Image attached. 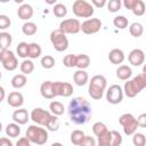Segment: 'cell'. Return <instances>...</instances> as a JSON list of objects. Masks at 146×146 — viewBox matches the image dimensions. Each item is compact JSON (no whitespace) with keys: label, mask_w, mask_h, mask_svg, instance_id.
Listing matches in <instances>:
<instances>
[{"label":"cell","mask_w":146,"mask_h":146,"mask_svg":"<svg viewBox=\"0 0 146 146\" xmlns=\"http://www.w3.org/2000/svg\"><path fill=\"white\" fill-rule=\"evenodd\" d=\"M71 122L74 124H86L92 116V108L89 102L83 97H74L67 107Z\"/></svg>","instance_id":"6da1fadb"},{"label":"cell","mask_w":146,"mask_h":146,"mask_svg":"<svg viewBox=\"0 0 146 146\" xmlns=\"http://www.w3.org/2000/svg\"><path fill=\"white\" fill-rule=\"evenodd\" d=\"M106 86H107V81L104 75H102V74L94 75L91 78V80L89 81V88H88L89 96L95 100L102 99L104 96Z\"/></svg>","instance_id":"7a4b0ae2"},{"label":"cell","mask_w":146,"mask_h":146,"mask_svg":"<svg viewBox=\"0 0 146 146\" xmlns=\"http://www.w3.org/2000/svg\"><path fill=\"white\" fill-rule=\"evenodd\" d=\"M25 137L30 140V143L41 146V145H44L48 140V131L44 128H41L40 125L32 124L27 128Z\"/></svg>","instance_id":"3957f363"},{"label":"cell","mask_w":146,"mask_h":146,"mask_svg":"<svg viewBox=\"0 0 146 146\" xmlns=\"http://www.w3.org/2000/svg\"><path fill=\"white\" fill-rule=\"evenodd\" d=\"M73 14L80 18H89L94 15L95 9L90 2L86 0H75L72 5Z\"/></svg>","instance_id":"277c9868"},{"label":"cell","mask_w":146,"mask_h":146,"mask_svg":"<svg viewBox=\"0 0 146 146\" xmlns=\"http://www.w3.org/2000/svg\"><path fill=\"white\" fill-rule=\"evenodd\" d=\"M50 42L54 47V49L56 51H64L68 48V39L66 36V34H64L63 32H60L58 29L51 31L50 33Z\"/></svg>","instance_id":"5b68a950"},{"label":"cell","mask_w":146,"mask_h":146,"mask_svg":"<svg viewBox=\"0 0 146 146\" xmlns=\"http://www.w3.org/2000/svg\"><path fill=\"white\" fill-rule=\"evenodd\" d=\"M0 63L2 64L3 68L7 71H14L18 66V60L16 56L9 49L0 50Z\"/></svg>","instance_id":"8992f818"},{"label":"cell","mask_w":146,"mask_h":146,"mask_svg":"<svg viewBox=\"0 0 146 146\" xmlns=\"http://www.w3.org/2000/svg\"><path fill=\"white\" fill-rule=\"evenodd\" d=\"M81 23L76 18H67L59 23L58 30L64 34H76L80 32Z\"/></svg>","instance_id":"52a82bcc"},{"label":"cell","mask_w":146,"mask_h":146,"mask_svg":"<svg viewBox=\"0 0 146 146\" xmlns=\"http://www.w3.org/2000/svg\"><path fill=\"white\" fill-rule=\"evenodd\" d=\"M106 100L112 105L120 104L123 100L122 87L119 84H112L106 91Z\"/></svg>","instance_id":"ba28073f"},{"label":"cell","mask_w":146,"mask_h":146,"mask_svg":"<svg viewBox=\"0 0 146 146\" xmlns=\"http://www.w3.org/2000/svg\"><path fill=\"white\" fill-rule=\"evenodd\" d=\"M50 116H51V113L49 111H46V110L41 108V107H36V108L32 110V112L30 114V119L34 123H36L38 125H40V127L41 125L44 127L47 124L48 120L50 119Z\"/></svg>","instance_id":"9c48e42d"},{"label":"cell","mask_w":146,"mask_h":146,"mask_svg":"<svg viewBox=\"0 0 146 146\" xmlns=\"http://www.w3.org/2000/svg\"><path fill=\"white\" fill-rule=\"evenodd\" d=\"M102 29V21L99 18H88L81 23L80 31L84 34H95Z\"/></svg>","instance_id":"30bf717a"},{"label":"cell","mask_w":146,"mask_h":146,"mask_svg":"<svg viewBox=\"0 0 146 146\" xmlns=\"http://www.w3.org/2000/svg\"><path fill=\"white\" fill-rule=\"evenodd\" d=\"M52 90L56 96L62 97H70L73 94V86L68 82H62V81H55L52 82Z\"/></svg>","instance_id":"8fae6325"},{"label":"cell","mask_w":146,"mask_h":146,"mask_svg":"<svg viewBox=\"0 0 146 146\" xmlns=\"http://www.w3.org/2000/svg\"><path fill=\"white\" fill-rule=\"evenodd\" d=\"M128 60L132 66H140L145 62V52L141 49H132L128 55Z\"/></svg>","instance_id":"7c38bea8"},{"label":"cell","mask_w":146,"mask_h":146,"mask_svg":"<svg viewBox=\"0 0 146 146\" xmlns=\"http://www.w3.org/2000/svg\"><path fill=\"white\" fill-rule=\"evenodd\" d=\"M7 103L11 107L21 108V106L24 104V97L19 91H13L7 96Z\"/></svg>","instance_id":"4fadbf2b"},{"label":"cell","mask_w":146,"mask_h":146,"mask_svg":"<svg viewBox=\"0 0 146 146\" xmlns=\"http://www.w3.org/2000/svg\"><path fill=\"white\" fill-rule=\"evenodd\" d=\"M11 119L14 120L15 123L22 125V124L27 123V121L30 120V114L27 113L25 108H18L14 111V113L11 114Z\"/></svg>","instance_id":"5bb4252c"},{"label":"cell","mask_w":146,"mask_h":146,"mask_svg":"<svg viewBox=\"0 0 146 146\" xmlns=\"http://www.w3.org/2000/svg\"><path fill=\"white\" fill-rule=\"evenodd\" d=\"M122 90H123V95H125L128 98H133L141 91L132 80H127V82H124Z\"/></svg>","instance_id":"9a60e30c"},{"label":"cell","mask_w":146,"mask_h":146,"mask_svg":"<svg viewBox=\"0 0 146 146\" xmlns=\"http://www.w3.org/2000/svg\"><path fill=\"white\" fill-rule=\"evenodd\" d=\"M17 16L18 18L23 19V21H29L30 18H32L33 16V8L31 5L29 3H23L18 7L17 9Z\"/></svg>","instance_id":"2e32d148"},{"label":"cell","mask_w":146,"mask_h":146,"mask_svg":"<svg viewBox=\"0 0 146 146\" xmlns=\"http://www.w3.org/2000/svg\"><path fill=\"white\" fill-rule=\"evenodd\" d=\"M108 60L114 64V65H119L122 64L124 60V52L122 49L119 48H114L108 52Z\"/></svg>","instance_id":"e0dca14e"},{"label":"cell","mask_w":146,"mask_h":146,"mask_svg":"<svg viewBox=\"0 0 146 146\" xmlns=\"http://www.w3.org/2000/svg\"><path fill=\"white\" fill-rule=\"evenodd\" d=\"M40 94L46 99L55 98V94L52 90V81H43L40 86Z\"/></svg>","instance_id":"ac0fdd59"},{"label":"cell","mask_w":146,"mask_h":146,"mask_svg":"<svg viewBox=\"0 0 146 146\" xmlns=\"http://www.w3.org/2000/svg\"><path fill=\"white\" fill-rule=\"evenodd\" d=\"M73 81L76 86L79 87H83L84 84L88 83L89 81V75L84 70H78L75 71V73L73 74Z\"/></svg>","instance_id":"d6986e66"},{"label":"cell","mask_w":146,"mask_h":146,"mask_svg":"<svg viewBox=\"0 0 146 146\" xmlns=\"http://www.w3.org/2000/svg\"><path fill=\"white\" fill-rule=\"evenodd\" d=\"M132 75V70L130 66L128 65H120L117 68H116V76L119 80L121 81H127L131 78Z\"/></svg>","instance_id":"ffe728a7"},{"label":"cell","mask_w":146,"mask_h":146,"mask_svg":"<svg viewBox=\"0 0 146 146\" xmlns=\"http://www.w3.org/2000/svg\"><path fill=\"white\" fill-rule=\"evenodd\" d=\"M13 42V36L8 32H0V50L9 49L10 44Z\"/></svg>","instance_id":"44dd1931"},{"label":"cell","mask_w":146,"mask_h":146,"mask_svg":"<svg viewBox=\"0 0 146 146\" xmlns=\"http://www.w3.org/2000/svg\"><path fill=\"white\" fill-rule=\"evenodd\" d=\"M90 65V57L86 54H80L76 55V62H75V66L79 70H86L88 66Z\"/></svg>","instance_id":"7402d4cb"},{"label":"cell","mask_w":146,"mask_h":146,"mask_svg":"<svg viewBox=\"0 0 146 146\" xmlns=\"http://www.w3.org/2000/svg\"><path fill=\"white\" fill-rule=\"evenodd\" d=\"M41 52H42V49L39 43H36V42L29 43V58H31V59L39 58L41 56Z\"/></svg>","instance_id":"603a6c76"},{"label":"cell","mask_w":146,"mask_h":146,"mask_svg":"<svg viewBox=\"0 0 146 146\" xmlns=\"http://www.w3.org/2000/svg\"><path fill=\"white\" fill-rule=\"evenodd\" d=\"M49 110H50L49 112L52 115H56V116H59V115L64 114V111H65L64 105L60 102H58V100H52L49 104Z\"/></svg>","instance_id":"cb8c5ba5"},{"label":"cell","mask_w":146,"mask_h":146,"mask_svg":"<svg viewBox=\"0 0 146 146\" xmlns=\"http://www.w3.org/2000/svg\"><path fill=\"white\" fill-rule=\"evenodd\" d=\"M10 82H11V86L15 89H21V88L25 87V84L27 82V79H26V75H24V74H16V75L13 76Z\"/></svg>","instance_id":"d4e9b609"},{"label":"cell","mask_w":146,"mask_h":146,"mask_svg":"<svg viewBox=\"0 0 146 146\" xmlns=\"http://www.w3.org/2000/svg\"><path fill=\"white\" fill-rule=\"evenodd\" d=\"M6 135L10 138H16L21 135V127L19 124L13 122V123H9L7 124L6 127Z\"/></svg>","instance_id":"484cf974"},{"label":"cell","mask_w":146,"mask_h":146,"mask_svg":"<svg viewBox=\"0 0 146 146\" xmlns=\"http://www.w3.org/2000/svg\"><path fill=\"white\" fill-rule=\"evenodd\" d=\"M113 25H114L116 29H119V30H124V29L128 27L129 21H128V18H127L125 16L119 15V16H115V17L113 18Z\"/></svg>","instance_id":"4316f807"},{"label":"cell","mask_w":146,"mask_h":146,"mask_svg":"<svg viewBox=\"0 0 146 146\" xmlns=\"http://www.w3.org/2000/svg\"><path fill=\"white\" fill-rule=\"evenodd\" d=\"M36 31H38V26L33 22H25L22 26V32L27 36L34 35L36 33Z\"/></svg>","instance_id":"83f0119b"},{"label":"cell","mask_w":146,"mask_h":146,"mask_svg":"<svg viewBox=\"0 0 146 146\" xmlns=\"http://www.w3.org/2000/svg\"><path fill=\"white\" fill-rule=\"evenodd\" d=\"M129 32H130V34H131L132 36L139 38V36H141L143 33H144V26H143V24H140V23H138V22H135V23L130 24V26H129Z\"/></svg>","instance_id":"f1b7e54d"},{"label":"cell","mask_w":146,"mask_h":146,"mask_svg":"<svg viewBox=\"0 0 146 146\" xmlns=\"http://www.w3.org/2000/svg\"><path fill=\"white\" fill-rule=\"evenodd\" d=\"M19 70H21L22 74H24V75L31 74L34 71V64L31 59H24L19 65Z\"/></svg>","instance_id":"f546056e"},{"label":"cell","mask_w":146,"mask_h":146,"mask_svg":"<svg viewBox=\"0 0 146 146\" xmlns=\"http://www.w3.org/2000/svg\"><path fill=\"white\" fill-rule=\"evenodd\" d=\"M59 125H60V122H59L58 116L51 114L50 119L48 120V122H47V124H46L44 127H46L49 131H57V130L59 129Z\"/></svg>","instance_id":"4dcf8cb0"},{"label":"cell","mask_w":146,"mask_h":146,"mask_svg":"<svg viewBox=\"0 0 146 146\" xmlns=\"http://www.w3.org/2000/svg\"><path fill=\"white\" fill-rule=\"evenodd\" d=\"M52 13H54V15L56 17L63 18V17H65L67 15V8L63 3H56L54 6V8H52Z\"/></svg>","instance_id":"1f68e13d"},{"label":"cell","mask_w":146,"mask_h":146,"mask_svg":"<svg viewBox=\"0 0 146 146\" xmlns=\"http://www.w3.org/2000/svg\"><path fill=\"white\" fill-rule=\"evenodd\" d=\"M84 136L86 135H84V132L82 130H73L71 132V143L76 145V146H79L81 144V141L83 140Z\"/></svg>","instance_id":"d6a6232c"},{"label":"cell","mask_w":146,"mask_h":146,"mask_svg":"<svg viewBox=\"0 0 146 146\" xmlns=\"http://www.w3.org/2000/svg\"><path fill=\"white\" fill-rule=\"evenodd\" d=\"M16 51H17V55L18 57L21 58H26L29 57V43L27 42H19L17 44V48H16Z\"/></svg>","instance_id":"836d02e7"},{"label":"cell","mask_w":146,"mask_h":146,"mask_svg":"<svg viewBox=\"0 0 146 146\" xmlns=\"http://www.w3.org/2000/svg\"><path fill=\"white\" fill-rule=\"evenodd\" d=\"M123 132L127 135V136H132L135 132H137V128H138V123H137V120L135 119L133 121L129 122L128 124L123 125Z\"/></svg>","instance_id":"e575fe53"},{"label":"cell","mask_w":146,"mask_h":146,"mask_svg":"<svg viewBox=\"0 0 146 146\" xmlns=\"http://www.w3.org/2000/svg\"><path fill=\"white\" fill-rule=\"evenodd\" d=\"M40 64H41V66H42L43 68L50 70V68H52V67L55 66V58H54L52 56H50V55H46V56H43V57L41 58Z\"/></svg>","instance_id":"d590c367"},{"label":"cell","mask_w":146,"mask_h":146,"mask_svg":"<svg viewBox=\"0 0 146 146\" xmlns=\"http://www.w3.org/2000/svg\"><path fill=\"white\" fill-rule=\"evenodd\" d=\"M106 131H108V129H107V127H106L105 123H103V122H95L92 124V132L95 133L96 137L105 133Z\"/></svg>","instance_id":"8d00e7d4"},{"label":"cell","mask_w":146,"mask_h":146,"mask_svg":"<svg viewBox=\"0 0 146 146\" xmlns=\"http://www.w3.org/2000/svg\"><path fill=\"white\" fill-rule=\"evenodd\" d=\"M132 143L135 146H145L146 145V137L141 132H135L132 135Z\"/></svg>","instance_id":"74e56055"},{"label":"cell","mask_w":146,"mask_h":146,"mask_svg":"<svg viewBox=\"0 0 146 146\" xmlns=\"http://www.w3.org/2000/svg\"><path fill=\"white\" fill-rule=\"evenodd\" d=\"M131 11L135 16H143L145 14V2L143 0H137V3L131 9Z\"/></svg>","instance_id":"f35d334b"},{"label":"cell","mask_w":146,"mask_h":146,"mask_svg":"<svg viewBox=\"0 0 146 146\" xmlns=\"http://www.w3.org/2000/svg\"><path fill=\"white\" fill-rule=\"evenodd\" d=\"M111 132V146H121L122 144V136L119 131L112 130Z\"/></svg>","instance_id":"ab89813d"},{"label":"cell","mask_w":146,"mask_h":146,"mask_svg":"<svg viewBox=\"0 0 146 146\" xmlns=\"http://www.w3.org/2000/svg\"><path fill=\"white\" fill-rule=\"evenodd\" d=\"M106 6H107V10L111 11V13H116L121 9V6H122V2L121 0H110L106 2Z\"/></svg>","instance_id":"60d3db41"},{"label":"cell","mask_w":146,"mask_h":146,"mask_svg":"<svg viewBox=\"0 0 146 146\" xmlns=\"http://www.w3.org/2000/svg\"><path fill=\"white\" fill-rule=\"evenodd\" d=\"M132 81L137 84V87L140 89V90H144L145 87H146V74L145 73H140L138 75H136Z\"/></svg>","instance_id":"b9f144b4"},{"label":"cell","mask_w":146,"mask_h":146,"mask_svg":"<svg viewBox=\"0 0 146 146\" xmlns=\"http://www.w3.org/2000/svg\"><path fill=\"white\" fill-rule=\"evenodd\" d=\"M75 62H76V55H74V54H68L63 58V64L67 68L74 67L75 66Z\"/></svg>","instance_id":"7bdbcfd3"},{"label":"cell","mask_w":146,"mask_h":146,"mask_svg":"<svg viewBox=\"0 0 146 146\" xmlns=\"http://www.w3.org/2000/svg\"><path fill=\"white\" fill-rule=\"evenodd\" d=\"M136 117L131 114V113H124V114H122L120 117H119V123L123 127V125H125V124H128L129 122H131V121H133Z\"/></svg>","instance_id":"ee69618b"},{"label":"cell","mask_w":146,"mask_h":146,"mask_svg":"<svg viewBox=\"0 0 146 146\" xmlns=\"http://www.w3.org/2000/svg\"><path fill=\"white\" fill-rule=\"evenodd\" d=\"M11 21L7 15H0V30H6L10 26Z\"/></svg>","instance_id":"f6af8a7d"},{"label":"cell","mask_w":146,"mask_h":146,"mask_svg":"<svg viewBox=\"0 0 146 146\" xmlns=\"http://www.w3.org/2000/svg\"><path fill=\"white\" fill-rule=\"evenodd\" d=\"M97 143H96V139L91 136H84L83 140L81 141V144L79 146H96Z\"/></svg>","instance_id":"bcb514c9"},{"label":"cell","mask_w":146,"mask_h":146,"mask_svg":"<svg viewBox=\"0 0 146 146\" xmlns=\"http://www.w3.org/2000/svg\"><path fill=\"white\" fill-rule=\"evenodd\" d=\"M97 140H98V143L111 144V132H110V131H106L105 133L98 136V137H97Z\"/></svg>","instance_id":"7dc6e473"},{"label":"cell","mask_w":146,"mask_h":146,"mask_svg":"<svg viewBox=\"0 0 146 146\" xmlns=\"http://www.w3.org/2000/svg\"><path fill=\"white\" fill-rule=\"evenodd\" d=\"M136 120H137L138 127H140V128H145V127H146V114H145V113L140 114Z\"/></svg>","instance_id":"c3c4849f"},{"label":"cell","mask_w":146,"mask_h":146,"mask_svg":"<svg viewBox=\"0 0 146 146\" xmlns=\"http://www.w3.org/2000/svg\"><path fill=\"white\" fill-rule=\"evenodd\" d=\"M16 146H31V143L26 137H22L16 141Z\"/></svg>","instance_id":"681fc988"},{"label":"cell","mask_w":146,"mask_h":146,"mask_svg":"<svg viewBox=\"0 0 146 146\" xmlns=\"http://www.w3.org/2000/svg\"><path fill=\"white\" fill-rule=\"evenodd\" d=\"M106 0H91V6L97 7V8H103L104 6H106Z\"/></svg>","instance_id":"f907efd6"},{"label":"cell","mask_w":146,"mask_h":146,"mask_svg":"<svg viewBox=\"0 0 146 146\" xmlns=\"http://www.w3.org/2000/svg\"><path fill=\"white\" fill-rule=\"evenodd\" d=\"M136 3H137V0H124L122 5H123L127 9L131 10V9L135 7V5H136Z\"/></svg>","instance_id":"816d5d0a"},{"label":"cell","mask_w":146,"mask_h":146,"mask_svg":"<svg viewBox=\"0 0 146 146\" xmlns=\"http://www.w3.org/2000/svg\"><path fill=\"white\" fill-rule=\"evenodd\" d=\"M0 146H13V143L9 140V138L1 137L0 138Z\"/></svg>","instance_id":"f5cc1de1"},{"label":"cell","mask_w":146,"mask_h":146,"mask_svg":"<svg viewBox=\"0 0 146 146\" xmlns=\"http://www.w3.org/2000/svg\"><path fill=\"white\" fill-rule=\"evenodd\" d=\"M5 98H6V91H5L3 87H1V86H0V103H1Z\"/></svg>","instance_id":"db71d44e"},{"label":"cell","mask_w":146,"mask_h":146,"mask_svg":"<svg viewBox=\"0 0 146 146\" xmlns=\"http://www.w3.org/2000/svg\"><path fill=\"white\" fill-rule=\"evenodd\" d=\"M96 146H111V144H103V143H98Z\"/></svg>","instance_id":"11a10c76"},{"label":"cell","mask_w":146,"mask_h":146,"mask_svg":"<svg viewBox=\"0 0 146 146\" xmlns=\"http://www.w3.org/2000/svg\"><path fill=\"white\" fill-rule=\"evenodd\" d=\"M51 146H63V144H60V143H52Z\"/></svg>","instance_id":"9f6ffc18"},{"label":"cell","mask_w":146,"mask_h":146,"mask_svg":"<svg viewBox=\"0 0 146 146\" xmlns=\"http://www.w3.org/2000/svg\"><path fill=\"white\" fill-rule=\"evenodd\" d=\"M1 130H2V123L0 122V132H1Z\"/></svg>","instance_id":"6f0895ef"},{"label":"cell","mask_w":146,"mask_h":146,"mask_svg":"<svg viewBox=\"0 0 146 146\" xmlns=\"http://www.w3.org/2000/svg\"><path fill=\"white\" fill-rule=\"evenodd\" d=\"M1 76H2V74H1V72H0V80H1Z\"/></svg>","instance_id":"680465c9"},{"label":"cell","mask_w":146,"mask_h":146,"mask_svg":"<svg viewBox=\"0 0 146 146\" xmlns=\"http://www.w3.org/2000/svg\"><path fill=\"white\" fill-rule=\"evenodd\" d=\"M0 112H1V110H0Z\"/></svg>","instance_id":"91938a15"}]
</instances>
